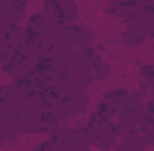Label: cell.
<instances>
[{
    "label": "cell",
    "instance_id": "1",
    "mask_svg": "<svg viewBox=\"0 0 154 151\" xmlns=\"http://www.w3.org/2000/svg\"><path fill=\"white\" fill-rule=\"evenodd\" d=\"M83 131H86V136H89V142H92V148H95V151H107V148H116V142H119V136H122L119 125H116L113 119L101 116L98 110H95L92 116H89V119H86Z\"/></svg>",
    "mask_w": 154,
    "mask_h": 151
},
{
    "label": "cell",
    "instance_id": "2",
    "mask_svg": "<svg viewBox=\"0 0 154 151\" xmlns=\"http://www.w3.org/2000/svg\"><path fill=\"white\" fill-rule=\"evenodd\" d=\"M45 15L51 21H57L59 27H71L77 24V3L74 0H45V9H42Z\"/></svg>",
    "mask_w": 154,
    "mask_h": 151
},
{
    "label": "cell",
    "instance_id": "3",
    "mask_svg": "<svg viewBox=\"0 0 154 151\" xmlns=\"http://www.w3.org/2000/svg\"><path fill=\"white\" fill-rule=\"evenodd\" d=\"M154 6V0H110V15L113 18H119L122 24L125 21H131V18H136L139 12H145V9H151Z\"/></svg>",
    "mask_w": 154,
    "mask_h": 151
},
{
    "label": "cell",
    "instance_id": "4",
    "mask_svg": "<svg viewBox=\"0 0 154 151\" xmlns=\"http://www.w3.org/2000/svg\"><path fill=\"white\" fill-rule=\"evenodd\" d=\"M139 80H142V86H148V89L154 92V68L151 65H145V68L139 71Z\"/></svg>",
    "mask_w": 154,
    "mask_h": 151
},
{
    "label": "cell",
    "instance_id": "5",
    "mask_svg": "<svg viewBox=\"0 0 154 151\" xmlns=\"http://www.w3.org/2000/svg\"><path fill=\"white\" fill-rule=\"evenodd\" d=\"M6 142H9V139H6V133L0 131V148H3V145H6Z\"/></svg>",
    "mask_w": 154,
    "mask_h": 151
}]
</instances>
